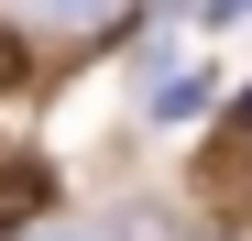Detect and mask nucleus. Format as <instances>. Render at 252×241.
<instances>
[{"label":"nucleus","mask_w":252,"mask_h":241,"mask_svg":"<svg viewBox=\"0 0 252 241\" xmlns=\"http://www.w3.org/2000/svg\"><path fill=\"white\" fill-rule=\"evenodd\" d=\"M121 241H164V230H121Z\"/></svg>","instance_id":"423d86ee"},{"label":"nucleus","mask_w":252,"mask_h":241,"mask_svg":"<svg viewBox=\"0 0 252 241\" xmlns=\"http://www.w3.org/2000/svg\"><path fill=\"white\" fill-rule=\"evenodd\" d=\"M22 11H55V22H110L121 0H22Z\"/></svg>","instance_id":"20e7f679"},{"label":"nucleus","mask_w":252,"mask_h":241,"mask_svg":"<svg viewBox=\"0 0 252 241\" xmlns=\"http://www.w3.org/2000/svg\"><path fill=\"white\" fill-rule=\"evenodd\" d=\"M197 110H208V77H176V88L154 99V120H197Z\"/></svg>","instance_id":"7ed1b4c3"},{"label":"nucleus","mask_w":252,"mask_h":241,"mask_svg":"<svg viewBox=\"0 0 252 241\" xmlns=\"http://www.w3.org/2000/svg\"><path fill=\"white\" fill-rule=\"evenodd\" d=\"M44 209V165H0V230Z\"/></svg>","instance_id":"f257e3e1"},{"label":"nucleus","mask_w":252,"mask_h":241,"mask_svg":"<svg viewBox=\"0 0 252 241\" xmlns=\"http://www.w3.org/2000/svg\"><path fill=\"white\" fill-rule=\"evenodd\" d=\"M252 11V0H197V22H241Z\"/></svg>","instance_id":"39448f33"},{"label":"nucleus","mask_w":252,"mask_h":241,"mask_svg":"<svg viewBox=\"0 0 252 241\" xmlns=\"http://www.w3.org/2000/svg\"><path fill=\"white\" fill-rule=\"evenodd\" d=\"M11 88H33V44H22L11 22H0V99H11Z\"/></svg>","instance_id":"f03ea898"}]
</instances>
